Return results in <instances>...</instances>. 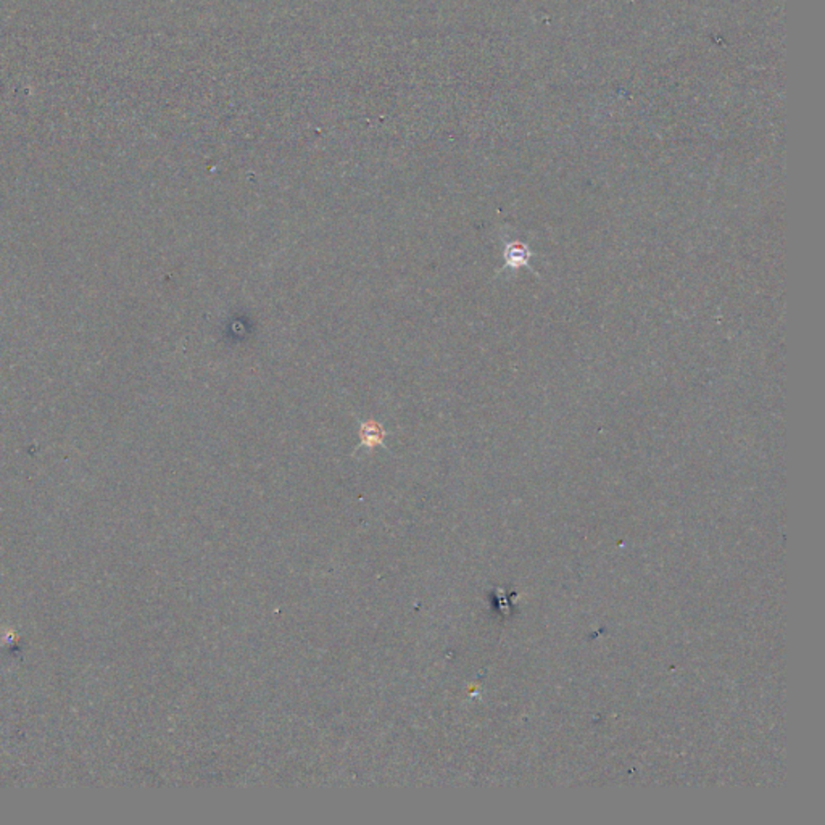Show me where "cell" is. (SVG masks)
Here are the masks:
<instances>
[{"label":"cell","mask_w":825,"mask_h":825,"mask_svg":"<svg viewBox=\"0 0 825 825\" xmlns=\"http://www.w3.org/2000/svg\"><path fill=\"white\" fill-rule=\"evenodd\" d=\"M358 425H360L362 447L374 448L378 447V445H384L387 433H385L382 425H379L378 421H374V419L358 421Z\"/></svg>","instance_id":"1"}]
</instances>
